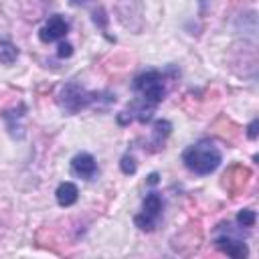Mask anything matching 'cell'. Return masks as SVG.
<instances>
[{
    "mask_svg": "<svg viewBox=\"0 0 259 259\" xmlns=\"http://www.w3.org/2000/svg\"><path fill=\"white\" fill-rule=\"evenodd\" d=\"M57 103L65 113L73 115V113H79L89 107L107 109L111 103H115V95L109 91H89L83 85H79L77 81H69L61 87V91L57 95Z\"/></svg>",
    "mask_w": 259,
    "mask_h": 259,
    "instance_id": "6da1fadb",
    "label": "cell"
},
{
    "mask_svg": "<svg viewBox=\"0 0 259 259\" xmlns=\"http://www.w3.org/2000/svg\"><path fill=\"white\" fill-rule=\"evenodd\" d=\"M119 168H121V172L123 174H136V170H138V164H136V158L132 156V154H125L123 158H121V162H119Z\"/></svg>",
    "mask_w": 259,
    "mask_h": 259,
    "instance_id": "5bb4252c",
    "label": "cell"
},
{
    "mask_svg": "<svg viewBox=\"0 0 259 259\" xmlns=\"http://www.w3.org/2000/svg\"><path fill=\"white\" fill-rule=\"evenodd\" d=\"M71 174L83 180H91L97 174V162L89 152H79L71 160Z\"/></svg>",
    "mask_w": 259,
    "mask_h": 259,
    "instance_id": "52a82bcc",
    "label": "cell"
},
{
    "mask_svg": "<svg viewBox=\"0 0 259 259\" xmlns=\"http://www.w3.org/2000/svg\"><path fill=\"white\" fill-rule=\"evenodd\" d=\"M158 182V174L156 172H152L150 176H148V184H156Z\"/></svg>",
    "mask_w": 259,
    "mask_h": 259,
    "instance_id": "ac0fdd59",
    "label": "cell"
},
{
    "mask_svg": "<svg viewBox=\"0 0 259 259\" xmlns=\"http://www.w3.org/2000/svg\"><path fill=\"white\" fill-rule=\"evenodd\" d=\"M221 160H223V154L210 140H200L196 144H190L182 152L184 166L198 176H206V174L214 172L219 168Z\"/></svg>",
    "mask_w": 259,
    "mask_h": 259,
    "instance_id": "7a4b0ae2",
    "label": "cell"
},
{
    "mask_svg": "<svg viewBox=\"0 0 259 259\" xmlns=\"http://www.w3.org/2000/svg\"><path fill=\"white\" fill-rule=\"evenodd\" d=\"M134 89L138 93V99H142L144 103H148L156 109V105L162 103V99L166 95V77H164V73H160L156 69L140 73L134 79Z\"/></svg>",
    "mask_w": 259,
    "mask_h": 259,
    "instance_id": "3957f363",
    "label": "cell"
},
{
    "mask_svg": "<svg viewBox=\"0 0 259 259\" xmlns=\"http://www.w3.org/2000/svg\"><path fill=\"white\" fill-rule=\"evenodd\" d=\"M219 231H221V233L214 237V247H217V249H221L223 253H227V255L233 257V259H245V257L249 255L247 245L243 243L241 237H237V235L229 229V223H227V225H221Z\"/></svg>",
    "mask_w": 259,
    "mask_h": 259,
    "instance_id": "5b68a950",
    "label": "cell"
},
{
    "mask_svg": "<svg viewBox=\"0 0 259 259\" xmlns=\"http://www.w3.org/2000/svg\"><path fill=\"white\" fill-rule=\"evenodd\" d=\"M85 0H71V4H83Z\"/></svg>",
    "mask_w": 259,
    "mask_h": 259,
    "instance_id": "d6986e66",
    "label": "cell"
},
{
    "mask_svg": "<svg viewBox=\"0 0 259 259\" xmlns=\"http://www.w3.org/2000/svg\"><path fill=\"white\" fill-rule=\"evenodd\" d=\"M69 32V20L61 14H53L38 30V38L42 42H55V40H61L65 38Z\"/></svg>",
    "mask_w": 259,
    "mask_h": 259,
    "instance_id": "8992f818",
    "label": "cell"
},
{
    "mask_svg": "<svg viewBox=\"0 0 259 259\" xmlns=\"http://www.w3.org/2000/svg\"><path fill=\"white\" fill-rule=\"evenodd\" d=\"M249 174H251V172H249V168H245L243 164H235V166H231V168H229V172L225 174L223 184L227 186V190H229V192L237 194L239 190H243V188H245Z\"/></svg>",
    "mask_w": 259,
    "mask_h": 259,
    "instance_id": "ba28073f",
    "label": "cell"
},
{
    "mask_svg": "<svg viewBox=\"0 0 259 259\" xmlns=\"http://www.w3.org/2000/svg\"><path fill=\"white\" fill-rule=\"evenodd\" d=\"M57 55H59L61 59H69V57L73 55V45L61 40V42H59V49H57Z\"/></svg>",
    "mask_w": 259,
    "mask_h": 259,
    "instance_id": "9a60e30c",
    "label": "cell"
},
{
    "mask_svg": "<svg viewBox=\"0 0 259 259\" xmlns=\"http://www.w3.org/2000/svg\"><path fill=\"white\" fill-rule=\"evenodd\" d=\"M255 221H257V214H255V210H251V208H243V210H239V214H237V225L243 229V227H253L255 225Z\"/></svg>",
    "mask_w": 259,
    "mask_h": 259,
    "instance_id": "4fadbf2b",
    "label": "cell"
},
{
    "mask_svg": "<svg viewBox=\"0 0 259 259\" xmlns=\"http://www.w3.org/2000/svg\"><path fill=\"white\" fill-rule=\"evenodd\" d=\"M162 206H164L162 196L158 192H148L144 202H142V210L134 217V225L146 233L154 231L158 227L160 217H162Z\"/></svg>",
    "mask_w": 259,
    "mask_h": 259,
    "instance_id": "277c9868",
    "label": "cell"
},
{
    "mask_svg": "<svg viewBox=\"0 0 259 259\" xmlns=\"http://www.w3.org/2000/svg\"><path fill=\"white\" fill-rule=\"evenodd\" d=\"M170 132H172V123L168 119H156L154 127H152V138H150V144H148V146H152L150 152H156V150L164 148V142L170 136Z\"/></svg>",
    "mask_w": 259,
    "mask_h": 259,
    "instance_id": "9c48e42d",
    "label": "cell"
},
{
    "mask_svg": "<svg viewBox=\"0 0 259 259\" xmlns=\"http://www.w3.org/2000/svg\"><path fill=\"white\" fill-rule=\"evenodd\" d=\"M93 22H95V24L99 22V26H101V30L105 32V24H107V18H105V12H103L101 8L93 12Z\"/></svg>",
    "mask_w": 259,
    "mask_h": 259,
    "instance_id": "2e32d148",
    "label": "cell"
},
{
    "mask_svg": "<svg viewBox=\"0 0 259 259\" xmlns=\"http://www.w3.org/2000/svg\"><path fill=\"white\" fill-rule=\"evenodd\" d=\"M18 57V49L16 45H12L10 40H0V63L2 65H12Z\"/></svg>",
    "mask_w": 259,
    "mask_h": 259,
    "instance_id": "7c38bea8",
    "label": "cell"
},
{
    "mask_svg": "<svg viewBox=\"0 0 259 259\" xmlns=\"http://www.w3.org/2000/svg\"><path fill=\"white\" fill-rule=\"evenodd\" d=\"M257 127H259V119H253L247 127V138L249 140H257Z\"/></svg>",
    "mask_w": 259,
    "mask_h": 259,
    "instance_id": "e0dca14e",
    "label": "cell"
},
{
    "mask_svg": "<svg viewBox=\"0 0 259 259\" xmlns=\"http://www.w3.org/2000/svg\"><path fill=\"white\" fill-rule=\"evenodd\" d=\"M55 198L59 202V206H73L79 198V188L73 182H61L55 190Z\"/></svg>",
    "mask_w": 259,
    "mask_h": 259,
    "instance_id": "30bf717a",
    "label": "cell"
},
{
    "mask_svg": "<svg viewBox=\"0 0 259 259\" xmlns=\"http://www.w3.org/2000/svg\"><path fill=\"white\" fill-rule=\"evenodd\" d=\"M24 115V105H18V111L16 107L14 109H8L4 113V121H6V127L8 132L14 136V138H22V125H20V117Z\"/></svg>",
    "mask_w": 259,
    "mask_h": 259,
    "instance_id": "8fae6325",
    "label": "cell"
}]
</instances>
